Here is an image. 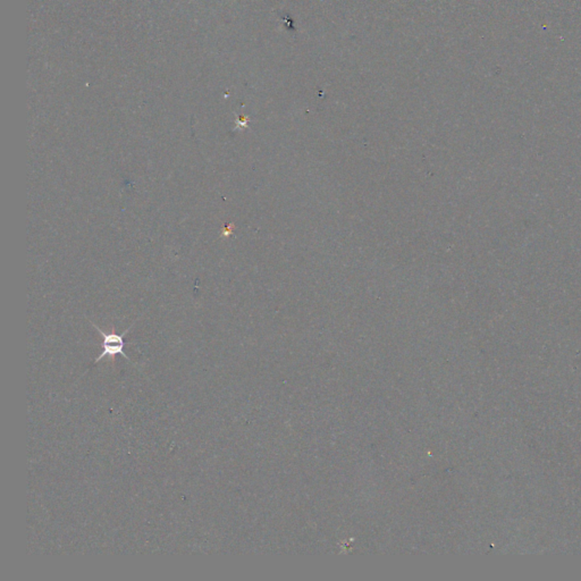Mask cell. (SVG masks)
<instances>
[{
    "mask_svg": "<svg viewBox=\"0 0 581 581\" xmlns=\"http://www.w3.org/2000/svg\"><path fill=\"white\" fill-rule=\"evenodd\" d=\"M134 324H136V322H133L132 326L127 328V331H124L123 334L118 335L116 334V333H105L102 329H100V327L95 325L93 322V325L95 326V329L98 331L99 334L104 337V343H102L104 351L95 359V363H98L99 361L104 359L105 357H110L112 360H114V358H115V356H117V354H121L125 359L131 361L130 358L127 357V354H125V352H124V346H125V344H124V336L131 331V328L134 326Z\"/></svg>",
    "mask_w": 581,
    "mask_h": 581,
    "instance_id": "cell-1",
    "label": "cell"
}]
</instances>
